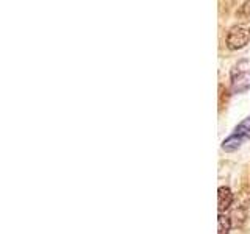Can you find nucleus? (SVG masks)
<instances>
[{"mask_svg":"<svg viewBox=\"0 0 250 234\" xmlns=\"http://www.w3.org/2000/svg\"><path fill=\"white\" fill-rule=\"evenodd\" d=\"M250 41V28L244 25H234L227 35V47L230 50H239Z\"/></svg>","mask_w":250,"mask_h":234,"instance_id":"3","label":"nucleus"},{"mask_svg":"<svg viewBox=\"0 0 250 234\" xmlns=\"http://www.w3.org/2000/svg\"><path fill=\"white\" fill-rule=\"evenodd\" d=\"M230 89L233 94H244L250 89V61L242 59L231 69Z\"/></svg>","mask_w":250,"mask_h":234,"instance_id":"1","label":"nucleus"},{"mask_svg":"<svg viewBox=\"0 0 250 234\" xmlns=\"http://www.w3.org/2000/svg\"><path fill=\"white\" fill-rule=\"evenodd\" d=\"M233 203V194L230 191V187L227 186H221L217 189V209L219 214H222L224 211H227Z\"/></svg>","mask_w":250,"mask_h":234,"instance_id":"4","label":"nucleus"},{"mask_svg":"<svg viewBox=\"0 0 250 234\" xmlns=\"http://www.w3.org/2000/svg\"><path fill=\"white\" fill-rule=\"evenodd\" d=\"M250 139V116L246 117L244 120H242L236 128L233 130L231 135L224 139L222 142V150L224 152H234L238 150V148L246 142V140Z\"/></svg>","mask_w":250,"mask_h":234,"instance_id":"2","label":"nucleus"},{"mask_svg":"<svg viewBox=\"0 0 250 234\" xmlns=\"http://www.w3.org/2000/svg\"><path fill=\"white\" fill-rule=\"evenodd\" d=\"M231 228V222L229 215L219 214L217 217V234H229Z\"/></svg>","mask_w":250,"mask_h":234,"instance_id":"5","label":"nucleus"}]
</instances>
